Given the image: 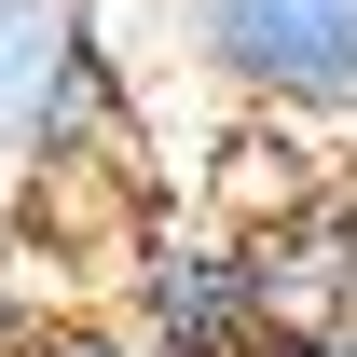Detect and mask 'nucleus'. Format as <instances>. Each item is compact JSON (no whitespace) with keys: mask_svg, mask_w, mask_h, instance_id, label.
<instances>
[{"mask_svg":"<svg viewBox=\"0 0 357 357\" xmlns=\"http://www.w3.org/2000/svg\"><path fill=\"white\" fill-rule=\"evenodd\" d=\"M178 69L248 124L357 137V0H165Z\"/></svg>","mask_w":357,"mask_h":357,"instance_id":"obj_1","label":"nucleus"},{"mask_svg":"<svg viewBox=\"0 0 357 357\" xmlns=\"http://www.w3.org/2000/svg\"><path fill=\"white\" fill-rule=\"evenodd\" d=\"M124 316L151 330V357H289L275 248H261V234H234V220L124 234Z\"/></svg>","mask_w":357,"mask_h":357,"instance_id":"obj_2","label":"nucleus"},{"mask_svg":"<svg viewBox=\"0 0 357 357\" xmlns=\"http://www.w3.org/2000/svg\"><path fill=\"white\" fill-rule=\"evenodd\" d=\"M0 357H151V330L124 303H55V316H14Z\"/></svg>","mask_w":357,"mask_h":357,"instance_id":"obj_3","label":"nucleus"},{"mask_svg":"<svg viewBox=\"0 0 357 357\" xmlns=\"http://www.w3.org/2000/svg\"><path fill=\"white\" fill-rule=\"evenodd\" d=\"M289 357H357V316H344V330H303Z\"/></svg>","mask_w":357,"mask_h":357,"instance_id":"obj_4","label":"nucleus"}]
</instances>
